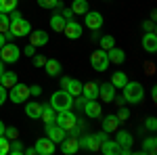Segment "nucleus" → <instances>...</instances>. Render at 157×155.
<instances>
[{"mask_svg": "<svg viewBox=\"0 0 157 155\" xmlns=\"http://www.w3.org/2000/svg\"><path fill=\"white\" fill-rule=\"evenodd\" d=\"M25 113H27V118H32V119H40L42 105H40V103H36V101H32V103H27V107H25Z\"/></svg>", "mask_w": 157, "mask_h": 155, "instance_id": "25", "label": "nucleus"}, {"mask_svg": "<svg viewBox=\"0 0 157 155\" xmlns=\"http://www.w3.org/2000/svg\"><path fill=\"white\" fill-rule=\"evenodd\" d=\"M65 23H67V19H65L63 15H59V13L50 17V27H52L55 32H63V27H65Z\"/></svg>", "mask_w": 157, "mask_h": 155, "instance_id": "27", "label": "nucleus"}, {"mask_svg": "<svg viewBox=\"0 0 157 155\" xmlns=\"http://www.w3.org/2000/svg\"><path fill=\"white\" fill-rule=\"evenodd\" d=\"M155 151H157V138H155V136H149V138H145V143H143V153L155 155Z\"/></svg>", "mask_w": 157, "mask_h": 155, "instance_id": "28", "label": "nucleus"}, {"mask_svg": "<svg viewBox=\"0 0 157 155\" xmlns=\"http://www.w3.org/2000/svg\"><path fill=\"white\" fill-rule=\"evenodd\" d=\"M151 99H153V101H157V86H153V88H151Z\"/></svg>", "mask_w": 157, "mask_h": 155, "instance_id": "48", "label": "nucleus"}, {"mask_svg": "<svg viewBox=\"0 0 157 155\" xmlns=\"http://www.w3.org/2000/svg\"><path fill=\"white\" fill-rule=\"evenodd\" d=\"M117 136H115V143L121 147V153H130V149H132V134L128 130H120L117 128Z\"/></svg>", "mask_w": 157, "mask_h": 155, "instance_id": "8", "label": "nucleus"}, {"mask_svg": "<svg viewBox=\"0 0 157 155\" xmlns=\"http://www.w3.org/2000/svg\"><path fill=\"white\" fill-rule=\"evenodd\" d=\"M23 55H27V57H34V55H36V46H34V44H27V46L23 48Z\"/></svg>", "mask_w": 157, "mask_h": 155, "instance_id": "42", "label": "nucleus"}, {"mask_svg": "<svg viewBox=\"0 0 157 155\" xmlns=\"http://www.w3.org/2000/svg\"><path fill=\"white\" fill-rule=\"evenodd\" d=\"M121 90H124V101H128V103H140L145 96V88L138 82H126Z\"/></svg>", "mask_w": 157, "mask_h": 155, "instance_id": "3", "label": "nucleus"}, {"mask_svg": "<svg viewBox=\"0 0 157 155\" xmlns=\"http://www.w3.org/2000/svg\"><path fill=\"white\" fill-rule=\"evenodd\" d=\"M4 101H6V88H4V86L0 84V105H2Z\"/></svg>", "mask_w": 157, "mask_h": 155, "instance_id": "45", "label": "nucleus"}, {"mask_svg": "<svg viewBox=\"0 0 157 155\" xmlns=\"http://www.w3.org/2000/svg\"><path fill=\"white\" fill-rule=\"evenodd\" d=\"M82 25L78 23V21H73V19H67V23H65V27H63V34L69 38V40H78V38L82 36Z\"/></svg>", "mask_w": 157, "mask_h": 155, "instance_id": "10", "label": "nucleus"}, {"mask_svg": "<svg viewBox=\"0 0 157 155\" xmlns=\"http://www.w3.org/2000/svg\"><path fill=\"white\" fill-rule=\"evenodd\" d=\"M55 115H57V111L50 107V105H42V113H40V118L44 119V124H50V122H55Z\"/></svg>", "mask_w": 157, "mask_h": 155, "instance_id": "31", "label": "nucleus"}, {"mask_svg": "<svg viewBox=\"0 0 157 155\" xmlns=\"http://www.w3.org/2000/svg\"><path fill=\"white\" fill-rule=\"evenodd\" d=\"M98 42H101V48H103V50H109L111 46H115V38L113 36H103Z\"/></svg>", "mask_w": 157, "mask_h": 155, "instance_id": "36", "label": "nucleus"}, {"mask_svg": "<svg viewBox=\"0 0 157 155\" xmlns=\"http://www.w3.org/2000/svg\"><path fill=\"white\" fill-rule=\"evenodd\" d=\"M107 59H109V63H115V65H121V63L126 61V52H124L121 48L111 46V48L107 50Z\"/></svg>", "mask_w": 157, "mask_h": 155, "instance_id": "18", "label": "nucleus"}, {"mask_svg": "<svg viewBox=\"0 0 157 155\" xmlns=\"http://www.w3.org/2000/svg\"><path fill=\"white\" fill-rule=\"evenodd\" d=\"M4 128H6V126H4V124H2V119H0V134H4Z\"/></svg>", "mask_w": 157, "mask_h": 155, "instance_id": "51", "label": "nucleus"}, {"mask_svg": "<svg viewBox=\"0 0 157 155\" xmlns=\"http://www.w3.org/2000/svg\"><path fill=\"white\" fill-rule=\"evenodd\" d=\"M9 25H11V19L6 13H0V34H6L9 32Z\"/></svg>", "mask_w": 157, "mask_h": 155, "instance_id": "35", "label": "nucleus"}, {"mask_svg": "<svg viewBox=\"0 0 157 155\" xmlns=\"http://www.w3.org/2000/svg\"><path fill=\"white\" fill-rule=\"evenodd\" d=\"M61 15H63L65 19H73V11H71V9H63V13H61Z\"/></svg>", "mask_w": 157, "mask_h": 155, "instance_id": "46", "label": "nucleus"}, {"mask_svg": "<svg viewBox=\"0 0 157 155\" xmlns=\"http://www.w3.org/2000/svg\"><path fill=\"white\" fill-rule=\"evenodd\" d=\"M9 153L11 155H21V153H25V147L21 145V141H11V147H9Z\"/></svg>", "mask_w": 157, "mask_h": 155, "instance_id": "33", "label": "nucleus"}, {"mask_svg": "<svg viewBox=\"0 0 157 155\" xmlns=\"http://www.w3.org/2000/svg\"><path fill=\"white\" fill-rule=\"evenodd\" d=\"M98 96L105 101V103H111L113 99H115V86L109 82V84H103V86H98Z\"/></svg>", "mask_w": 157, "mask_h": 155, "instance_id": "17", "label": "nucleus"}, {"mask_svg": "<svg viewBox=\"0 0 157 155\" xmlns=\"http://www.w3.org/2000/svg\"><path fill=\"white\" fill-rule=\"evenodd\" d=\"M94 138H97L98 143H103V141H105V138H109V136H107V132H98V134H94Z\"/></svg>", "mask_w": 157, "mask_h": 155, "instance_id": "47", "label": "nucleus"}, {"mask_svg": "<svg viewBox=\"0 0 157 155\" xmlns=\"http://www.w3.org/2000/svg\"><path fill=\"white\" fill-rule=\"evenodd\" d=\"M46 136L57 145V143H61V141L65 138V130H63L61 126H57L55 122H50V124H46Z\"/></svg>", "mask_w": 157, "mask_h": 155, "instance_id": "13", "label": "nucleus"}, {"mask_svg": "<svg viewBox=\"0 0 157 155\" xmlns=\"http://www.w3.org/2000/svg\"><path fill=\"white\" fill-rule=\"evenodd\" d=\"M55 124L57 126H61L63 130H71L73 126L78 124V119H75V115L71 113V109H65V111H57V115H55Z\"/></svg>", "mask_w": 157, "mask_h": 155, "instance_id": "4", "label": "nucleus"}, {"mask_svg": "<svg viewBox=\"0 0 157 155\" xmlns=\"http://www.w3.org/2000/svg\"><path fill=\"white\" fill-rule=\"evenodd\" d=\"M128 118H130V111H128V107H120V111H117V119H120V122H126Z\"/></svg>", "mask_w": 157, "mask_h": 155, "instance_id": "40", "label": "nucleus"}, {"mask_svg": "<svg viewBox=\"0 0 157 155\" xmlns=\"http://www.w3.org/2000/svg\"><path fill=\"white\" fill-rule=\"evenodd\" d=\"M82 96H84L86 101L88 99H97L98 96V84L97 82H88L82 86Z\"/></svg>", "mask_w": 157, "mask_h": 155, "instance_id": "23", "label": "nucleus"}, {"mask_svg": "<svg viewBox=\"0 0 157 155\" xmlns=\"http://www.w3.org/2000/svg\"><path fill=\"white\" fill-rule=\"evenodd\" d=\"M61 84H63V90H67L71 96H80L82 95V86L84 84L80 80H71V78H61Z\"/></svg>", "mask_w": 157, "mask_h": 155, "instance_id": "9", "label": "nucleus"}, {"mask_svg": "<svg viewBox=\"0 0 157 155\" xmlns=\"http://www.w3.org/2000/svg\"><path fill=\"white\" fill-rule=\"evenodd\" d=\"M17 82H19V80H17V73L15 72H2L0 73V84H2L6 90H9L11 86H15Z\"/></svg>", "mask_w": 157, "mask_h": 155, "instance_id": "24", "label": "nucleus"}, {"mask_svg": "<svg viewBox=\"0 0 157 155\" xmlns=\"http://www.w3.org/2000/svg\"><path fill=\"white\" fill-rule=\"evenodd\" d=\"M4 136H6V138H9V141H15V138H17V136H19V130H17V128H4Z\"/></svg>", "mask_w": 157, "mask_h": 155, "instance_id": "38", "label": "nucleus"}, {"mask_svg": "<svg viewBox=\"0 0 157 155\" xmlns=\"http://www.w3.org/2000/svg\"><path fill=\"white\" fill-rule=\"evenodd\" d=\"M101 151L105 155H113V153H121V147L115 141H111V138H105L103 143H101V147H98Z\"/></svg>", "mask_w": 157, "mask_h": 155, "instance_id": "21", "label": "nucleus"}, {"mask_svg": "<svg viewBox=\"0 0 157 155\" xmlns=\"http://www.w3.org/2000/svg\"><path fill=\"white\" fill-rule=\"evenodd\" d=\"M120 119H117V115H105L103 118V132H115L117 128H120Z\"/></svg>", "mask_w": 157, "mask_h": 155, "instance_id": "22", "label": "nucleus"}, {"mask_svg": "<svg viewBox=\"0 0 157 155\" xmlns=\"http://www.w3.org/2000/svg\"><path fill=\"white\" fill-rule=\"evenodd\" d=\"M78 149H80V145H78V138L75 136H71V138H63L61 141V151L65 155H73V153H78Z\"/></svg>", "mask_w": 157, "mask_h": 155, "instance_id": "16", "label": "nucleus"}, {"mask_svg": "<svg viewBox=\"0 0 157 155\" xmlns=\"http://www.w3.org/2000/svg\"><path fill=\"white\" fill-rule=\"evenodd\" d=\"M9 32L13 34V38H25L29 36V32H32V23L29 21H25L23 17L17 13V9L11 13V25H9Z\"/></svg>", "mask_w": 157, "mask_h": 155, "instance_id": "1", "label": "nucleus"}, {"mask_svg": "<svg viewBox=\"0 0 157 155\" xmlns=\"http://www.w3.org/2000/svg\"><path fill=\"white\" fill-rule=\"evenodd\" d=\"M34 149H36L38 155H52L55 153V143L50 141L48 136H46V138H38L36 145H34Z\"/></svg>", "mask_w": 157, "mask_h": 155, "instance_id": "11", "label": "nucleus"}, {"mask_svg": "<svg viewBox=\"0 0 157 155\" xmlns=\"http://www.w3.org/2000/svg\"><path fill=\"white\" fill-rule=\"evenodd\" d=\"M17 2L19 0H0V13H13L15 9H17Z\"/></svg>", "mask_w": 157, "mask_h": 155, "instance_id": "32", "label": "nucleus"}, {"mask_svg": "<svg viewBox=\"0 0 157 155\" xmlns=\"http://www.w3.org/2000/svg\"><path fill=\"white\" fill-rule=\"evenodd\" d=\"M9 90H11V101L17 103V105H19V103H25L27 96H29V88H27L25 84H19V82L15 84V86H11Z\"/></svg>", "mask_w": 157, "mask_h": 155, "instance_id": "7", "label": "nucleus"}, {"mask_svg": "<svg viewBox=\"0 0 157 155\" xmlns=\"http://www.w3.org/2000/svg\"><path fill=\"white\" fill-rule=\"evenodd\" d=\"M143 32H155V21H145L143 23Z\"/></svg>", "mask_w": 157, "mask_h": 155, "instance_id": "43", "label": "nucleus"}, {"mask_svg": "<svg viewBox=\"0 0 157 155\" xmlns=\"http://www.w3.org/2000/svg\"><path fill=\"white\" fill-rule=\"evenodd\" d=\"M84 17H86L84 23L88 25L92 32L103 27V15H101V13H97V11H86V13H84Z\"/></svg>", "mask_w": 157, "mask_h": 155, "instance_id": "12", "label": "nucleus"}, {"mask_svg": "<svg viewBox=\"0 0 157 155\" xmlns=\"http://www.w3.org/2000/svg\"><path fill=\"white\" fill-rule=\"evenodd\" d=\"M44 67H46V73H48V76H52V78L61 73V63L57 59H46Z\"/></svg>", "mask_w": 157, "mask_h": 155, "instance_id": "26", "label": "nucleus"}, {"mask_svg": "<svg viewBox=\"0 0 157 155\" xmlns=\"http://www.w3.org/2000/svg\"><path fill=\"white\" fill-rule=\"evenodd\" d=\"M29 95H34V96L42 95V88H40L38 84H34V86H29Z\"/></svg>", "mask_w": 157, "mask_h": 155, "instance_id": "44", "label": "nucleus"}, {"mask_svg": "<svg viewBox=\"0 0 157 155\" xmlns=\"http://www.w3.org/2000/svg\"><path fill=\"white\" fill-rule=\"evenodd\" d=\"M78 145H80V149H88V151H98V143L94 136H82V138H78Z\"/></svg>", "mask_w": 157, "mask_h": 155, "instance_id": "20", "label": "nucleus"}, {"mask_svg": "<svg viewBox=\"0 0 157 155\" xmlns=\"http://www.w3.org/2000/svg\"><path fill=\"white\" fill-rule=\"evenodd\" d=\"M143 48H145L147 52H155V50H157V36H155V32H145V36H143Z\"/></svg>", "mask_w": 157, "mask_h": 155, "instance_id": "19", "label": "nucleus"}, {"mask_svg": "<svg viewBox=\"0 0 157 155\" xmlns=\"http://www.w3.org/2000/svg\"><path fill=\"white\" fill-rule=\"evenodd\" d=\"M84 111H86V115L92 118V119H98L103 115V107L97 103V99H88L84 103Z\"/></svg>", "mask_w": 157, "mask_h": 155, "instance_id": "14", "label": "nucleus"}, {"mask_svg": "<svg viewBox=\"0 0 157 155\" xmlns=\"http://www.w3.org/2000/svg\"><path fill=\"white\" fill-rule=\"evenodd\" d=\"M90 65H92V67H94L97 72H107V67H109L107 50H103V48L94 50V52L90 55Z\"/></svg>", "mask_w": 157, "mask_h": 155, "instance_id": "5", "label": "nucleus"}, {"mask_svg": "<svg viewBox=\"0 0 157 155\" xmlns=\"http://www.w3.org/2000/svg\"><path fill=\"white\" fill-rule=\"evenodd\" d=\"M145 128H147V130H151V132H155V130H157V119L153 118V115L145 119Z\"/></svg>", "mask_w": 157, "mask_h": 155, "instance_id": "39", "label": "nucleus"}, {"mask_svg": "<svg viewBox=\"0 0 157 155\" xmlns=\"http://www.w3.org/2000/svg\"><path fill=\"white\" fill-rule=\"evenodd\" d=\"M44 63H46L44 55H34V67H44Z\"/></svg>", "mask_w": 157, "mask_h": 155, "instance_id": "41", "label": "nucleus"}, {"mask_svg": "<svg viewBox=\"0 0 157 155\" xmlns=\"http://www.w3.org/2000/svg\"><path fill=\"white\" fill-rule=\"evenodd\" d=\"M48 42V34L44 32V29H32L29 32V44H34V46H44Z\"/></svg>", "mask_w": 157, "mask_h": 155, "instance_id": "15", "label": "nucleus"}, {"mask_svg": "<svg viewBox=\"0 0 157 155\" xmlns=\"http://www.w3.org/2000/svg\"><path fill=\"white\" fill-rule=\"evenodd\" d=\"M71 11H73V15H84L86 11H90L88 9V0H73Z\"/></svg>", "mask_w": 157, "mask_h": 155, "instance_id": "29", "label": "nucleus"}, {"mask_svg": "<svg viewBox=\"0 0 157 155\" xmlns=\"http://www.w3.org/2000/svg\"><path fill=\"white\" fill-rule=\"evenodd\" d=\"M9 147H11V141H9L4 134H0V155L9 153Z\"/></svg>", "mask_w": 157, "mask_h": 155, "instance_id": "37", "label": "nucleus"}, {"mask_svg": "<svg viewBox=\"0 0 157 155\" xmlns=\"http://www.w3.org/2000/svg\"><path fill=\"white\" fill-rule=\"evenodd\" d=\"M4 72V63H2V59H0V73Z\"/></svg>", "mask_w": 157, "mask_h": 155, "instance_id": "52", "label": "nucleus"}, {"mask_svg": "<svg viewBox=\"0 0 157 155\" xmlns=\"http://www.w3.org/2000/svg\"><path fill=\"white\" fill-rule=\"evenodd\" d=\"M50 107L55 111H65V109L73 107V96L67 90H57L55 95L50 96Z\"/></svg>", "mask_w": 157, "mask_h": 155, "instance_id": "2", "label": "nucleus"}, {"mask_svg": "<svg viewBox=\"0 0 157 155\" xmlns=\"http://www.w3.org/2000/svg\"><path fill=\"white\" fill-rule=\"evenodd\" d=\"M19 55H21V50L17 44H4V46L0 48V59L2 63H17L19 61Z\"/></svg>", "mask_w": 157, "mask_h": 155, "instance_id": "6", "label": "nucleus"}, {"mask_svg": "<svg viewBox=\"0 0 157 155\" xmlns=\"http://www.w3.org/2000/svg\"><path fill=\"white\" fill-rule=\"evenodd\" d=\"M38 6L42 9H57V6H63L61 0H38Z\"/></svg>", "mask_w": 157, "mask_h": 155, "instance_id": "34", "label": "nucleus"}, {"mask_svg": "<svg viewBox=\"0 0 157 155\" xmlns=\"http://www.w3.org/2000/svg\"><path fill=\"white\" fill-rule=\"evenodd\" d=\"M25 153L27 155H36V149H34V147H32V149H25Z\"/></svg>", "mask_w": 157, "mask_h": 155, "instance_id": "50", "label": "nucleus"}, {"mask_svg": "<svg viewBox=\"0 0 157 155\" xmlns=\"http://www.w3.org/2000/svg\"><path fill=\"white\" fill-rule=\"evenodd\" d=\"M126 82H128V76H126L124 72H115L113 76H111V84H113L115 88H124Z\"/></svg>", "mask_w": 157, "mask_h": 155, "instance_id": "30", "label": "nucleus"}, {"mask_svg": "<svg viewBox=\"0 0 157 155\" xmlns=\"http://www.w3.org/2000/svg\"><path fill=\"white\" fill-rule=\"evenodd\" d=\"M6 44V38H4V34H0V48Z\"/></svg>", "mask_w": 157, "mask_h": 155, "instance_id": "49", "label": "nucleus"}]
</instances>
